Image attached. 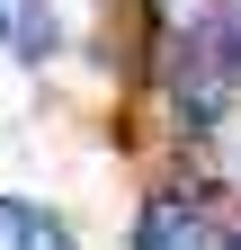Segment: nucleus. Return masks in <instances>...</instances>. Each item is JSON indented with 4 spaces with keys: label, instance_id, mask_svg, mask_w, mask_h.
I'll use <instances>...</instances> for the list:
<instances>
[{
    "label": "nucleus",
    "instance_id": "nucleus-3",
    "mask_svg": "<svg viewBox=\"0 0 241 250\" xmlns=\"http://www.w3.org/2000/svg\"><path fill=\"white\" fill-rule=\"evenodd\" d=\"M0 250H80V241H72V224H63V214L0 197Z\"/></svg>",
    "mask_w": 241,
    "mask_h": 250
},
{
    "label": "nucleus",
    "instance_id": "nucleus-2",
    "mask_svg": "<svg viewBox=\"0 0 241 250\" xmlns=\"http://www.w3.org/2000/svg\"><path fill=\"white\" fill-rule=\"evenodd\" d=\"M134 250H232V224H215L205 188H152L134 214Z\"/></svg>",
    "mask_w": 241,
    "mask_h": 250
},
{
    "label": "nucleus",
    "instance_id": "nucleus-6",
    "mask_svg": "<svg viewBox=\"0 0 241 250\" xmlns=\"http://www.w3.org/2000/svg\"><path fill=\"white\" fill-rule=\"evenodd\" d=\"M232 250H241V224H232Z\"/></svg>",
    "mask_w": 241,
    "mask_h": 250
},
{
    "label": "nucleus",
    "instance_id": "nucleus-4",
    "mask_svg": "<svg viewBox=\"0 0 241 250\" xmlns=\"http://www.w3.org/2000/svg\"><path fill=\"white\" fill-rule=\"evenodd\" d=\"M215 36L232 45V62H241V0H223V9H215Z\"/></svg>",
    "mask_w": 241,
    "mask_h": 250
},
{
    "label": "nucleus",
    "instance_id": "nucleus-1",
    "mask_svg": "<svg viewBox=\"0 0 241 250\" xmlns=\"http://www.w3.org/2000/svg\"><path fill=\"white\" fill-rule=\"evenodd\" d=\"M232 99H241V62H232V45L215 36V27H188L179 54H170V107H179V125L205 134V125L232 116Z\"/></svg>",
    "mask_w": 241,
    "mask_h": 250
},
{
    "label": "nucleus",
    "instance_id": "nucleus-5",
    "mask_svg": "<svg viewBox=\"0 0 241 250\" xmlns=\"http://www.w3.org/2000/svg\"><path fill=\"white\" fill-rule=\"evenodd\" d=\"M18 9H27V0H0V36H9V27H18Z\"/></svg>",
    "mask_w": 241,
    "mask_h": 250
}]
</instances>
